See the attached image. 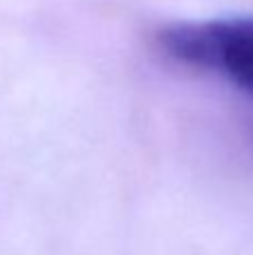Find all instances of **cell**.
I'll return each instance as SVG.
<instances>
[{
  "label": "cell",
  "mask_w": 253,
  "mask_h": 255,
  "mask_svg": "<svg viewBox=\"0 0 253 255\" xmlns=\"http://www.w3.org/2000/svg\"><path fill=\"white\" fill-rule=\"evenodd\" d=\"M159 47L188 67L215 72L253 99V18L179 22L159 31Z\"/></svg>",
  "instance_id": "6da1fadb"
}]
</instances>
